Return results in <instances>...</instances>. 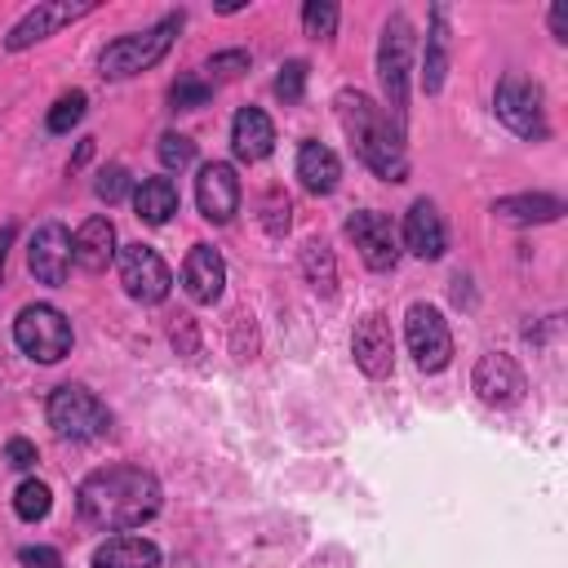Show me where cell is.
Segmentation results:
<instances>
[{
	"label": "cell",
	"mask_w": 568,
	"mask_h": 568,
	"mask_svg": "<svg viewBox=\"0 0 568 568\" xmlns=\"http://www.w3.org/2000/svg\"><path fill=\"white\" fill-rule=\"evenodd\" d=\"M75 506H80L84 524H93L102 532H124V528H142L146 519L160 515L164 488L142 466H102L80 479Z\"/></svg>",
	"instance_id": "1"
},
{
	"label": "cell",
	"mask_w": 568,
	"mask_h": 568,
	"mask_svg": "<svg viewBox=\"0 0 568 568\" xmlns=\"http://www.w3.org/2000/svg\"><path fill=\"white\" fill-rule=\"evenodd\" d=\"M337 120L355 146V155L382 178V182H404L408 178V151H404V129L377 106L364 89H337L333 98Z\"/></svg>",
	"instance_id": "2"
},
{
	"label": "cell",
	"mask_w": 568,
	"mask_h": 568,
	"mask_svg": "<svg viewBox=\"0 0 568 568\" xmlns=\"http://www.w3.org/2000/svg\"><path fill=\"white\" fill-rule=\"evenodd\" d=\"M178 31H182V13H164L155 27L129 31V36H120V40H111V44L102 49V58H98V75H102V80H129V75L151 71L155 62H164V53L173 49Z\"/></svg>",
	"instance_id": "3"
},
{
	"label": "cell",
	"mask_w": 568,
	"mask_h": 568,
	"mask_svg": "<svg viewBox=\"0 0 568 568\" xmlns=\"http://www.w3.org/2000/svg\"><path fill=\"white\" fill-rule=\"evenodd\" d=\"M408 71H413V22H408V13L395 9L377 40V80H382V93L390 106L386 115L399 129L408 124Z\"/></svg>",
	"instance_id": "4"
},
{
	"label": "cell",
	"mask_w": 568,
	"mask_h": 568,
	"mask_svg": "<svg viewBox=\"0 0 568 568\" xmlns=\"http://www.w3.org/2000/svg\"><path fill=\"white\" fill-rule=\"evenodd\" d=\"M541 102H546V98H541V84H537V80H528V75H519V71H506V75L497 80L493 111H497V120H501L510 133H519V138H528V142H546V133H550Z\"/></svg>",
	"instance_id": "5"
},
{
	"label": "cell",
	"mask_w": 568,
	"mask_h": 568,
	"mask_svg": "<svg viewBox=\"0 0 568 568\" xmlns=\"http://www.w3.org/2000/svg\"><path fill=\"white\" fill-rule=\"evenodd\" d=\"M13 342L22 355H31L40 364H58L62 355H71V320L49 302L22 306L13 320Z\"/></svg>",
	"instance_id": "6"
},
{
	"label": "cell",
	"mask_w": 568,
	"mask_h": 568,
	"mask_svg": "<svg viewBox=\"0 0 568 568\" xmlns=\"http://www.w3.org/2000/svg\"><path fill=\"white\" fill-rule=\"evenodd\" d=\"M44 417H49V426H53L62 439H98V435L111 430V413H106V404H102L93 390L71 386V382L58 386V390L49 395Z\"/></svg>",
	"instance_id": "7"
},
{
	"label": "cell",
	"mask_w": 568,
	"mask_h": 568,
	"mask_svg": "<svg viewBox=\"0 0 568 568\" xmlns=\"http://www.w3.org/2000/svg\"><path fill=\"white\" fill-rule=\"evenodd\" d=\"M404 342H408V355L422 373H439L448 368L453 359V333H448V320L426 306V302H413L408 315H404Z\"/></svg>",
	"instance_id": "8"
},
{
	"label": "cell",
	"mask_w": 568,
	"mask_h": 568,
	"mask_svg": "<svg viewBox=\"0 0 568 568\" xmlns=\"http://www.w3.org/2000/svg\"><path fill=\"white\" fill-rule=\"evenodd\" d=\"M115 266H120L124 293H129L133 302H142V306L164 302L169 288H173V275H169L164 257H160L151 244H124V248H115Z\"/></svg>",
	"instance_id": "9"
},
{
	"label": "cell",
	"mask_w": 568,
	"mask_h": 568,
	"mask_svg": "<svg viewBox=\"0 0 568 568\" xmlns=\"http://www.w3.org/2000/svg\"><path fill=\"white\" fill-rule=\"evenodd\" d=\"M93 9H98L93 0H40L36 9H27V13L9 27L4 49H9V53H22V49H31V44L49 40L53 31H62V27H71V22L89 18Z\"/></svg>",
	"instance_id": "10"
},
{
	"label": "cell",
	"mask_w": 568,
	"mask_h": 568,
	"mask_svg": "<svg viewBox=\"0 0 568 568\" xmlns=\"http://www.w3.org/2000/svg\"><path fill=\"white\" fill-rule=\"evenodd\" d=\"M346 235L355 240V248H359L368 271H395V262H399V231H395V222L386 213H377V209L351 213L346 217Z\"/></svg>",
	"instance_id": "11"
},
{
	"label": "cell",
	"mask_w": 568,
	"mask_h": 568,
	"mask_svg": "<svg viewBox=\"0 0 568 568\" xmlns=\"http://www.w3.org/2000/svg\"><path fill=\"white\" fill-rule=\"evenodd\" d=\"M470 386H475V395H479L484 404H493V408H510V404H519L524 390H528L524 368H519L506 351L479 355V364H475V373H470Z\"/></svg>",
	"instance_id": "12"
},
{
	"label": "cell",
	"mask_w": 568,
	"mask_h": 568,
	"mask_svg": "<svg viewBox=\"0 0 568 568\" xmlns=\"http://www.w3.org/2000/svg\"><path fill=\"white\" fill-rule=\"evenodd\" d=\"M351 355L359 364L364 377H386L395 368V337H390V320L382 311H368L355 333H351Z\"/></svg>",
	"instance_id": "13"
},
{
	"label": "cell",
	"mask_w": 568,
	"mask_h": 568,
	"mask_svg": "<svg viewBox=\"0 0 568 568\" xmlns=\"http://www.w3.org/2000/svg\"><path fill=\"white\" fill-rule=\"evenodd\" d=\"M27 271L40 284H62L71 271V231L62 222H44L36 226L31 244H27Z\"/></svg>",
	"instance_id": "14"
},
{
	"label": "cell",
	"mask_w": 568,
	"mask_h": 568,
	"mask_svg": "<svg viewBox=\"0 0 568 568\" xmlns=\"http://www.w3.org/2000/svg\"><path fill=\"white\" fill-rule=\"evenodd\" d=\"M195 200H200V213L209 222H231L235 209H240V178H235V169L222 164V160L204 164L200 178H195Z\"/></svg>",
	"instance_id": "15"
},
{
	"label": "cell",
	"mask_w": 568,
	"mask_h": 568,
	"mask_svg": "<svg viewBox=\"0 0 568 568\" xmlns=\"http://www.w3.org/2000/svg\"><path fill=\"white\" fill-rule=\"evenodd\" d=\"M404 248L422 262H435L444 257L448 248V231H444V217L435 209V200H413L408 217H404Z\"/></svg>",
	"instance_id": "16"
},
{
	"label": "cell",
	"mask_w": 568,
	"mask_h": 568,
	"mask_svg": "<svg viewBox=\"0 0 568 568\" xmlns=\"http://www.w3.org/2000/svg\"><path fill=\"white\" fill-rule=\"evenodd\" d=\"M71 262L80 271H106L115 262V226L106 213H93L80 222V231L71 235Z\"/></svg>",
	"instance_id": "17"
},
{
	"label": "cell",
	"mask_w": 568,
	"mask_h": 568,
	"mask_svg": "<svg viewBox=\"0 0 568 568\" xmlns=\"http://www.w3.org/2000/svg\"><path fill=\"white\" fill-rule=\"evenodd\" d=\"M271 146H275V124H271V115H266L262 106H240L235 120H231V151H235V160L257 164V160L271 155Z\"/></svg>",
	"instance_id": "18"
},
{
	"label": "cell",
	"mask_w": 568,
	"mask_h": 568,
	"mask_svg": "<svg viewBox=\"0 0 568 568\" xmlns=\"http://www.w3.org/2000/svg\"><path fill=\"white\" fill-rule=\"evenodd\" d=\"M182 284L191 293V302H217L226 288V262L213 244H195L182 262Z\"/></svg>",
	"instance_id": "19"
},
{
	"label": "cell",
	"mask_w": 568,
	"mask_h": 568,
	"mask_svg": "<svg viewBox=\"0 0 568 568\" xmlns=\"http://www.w3.org/2000/svg\"><path fill=\"white\" fill-rule=\"evenodd\" d=\"M448 4L430 9V27H426V53H422V93H439L444 75H448Z\"/></svg>",
	"instance_id": "20"
},
{
	"label": "cell",
	"mask_w": 568,
	"mask_h": 568,
	"mask_svg": "<svg viewBox=\"0 0 568 568\" xmlns=\"http://www.w3.org/2000/svg\"><path fill=\"white\" fill-rule=\"evenodd\" d=\"M93 568H160V546L133 532H120L93 550Z\"/></svg>",
	"instance_id": "21"
},
{
	"label": "cell",
	"mask_w": 568,
	"mask_h": 568,
	"mask_svg": "<svg viewBox=\"0 0 568 568\" xmlns=\"http://www.w3.org/2000/svg\"><path fill=\"white\" fill-rule=\"evenodd\" d=\"M493 213L501 222H519V226H541V222H559L564 217V200L532 191V195H501L493 200Z\"/></svg>",
	"instance_id": "22"
},
{
	"label": "cell",
	"mask_w": 568,
	"mask_h": 568,
	"mask_svg": "<svg viewBox=\"0 0 568 568\" xmlns=\"http://www.w3.org/2000/svg\"><path fill=\"white\" fill-rule=\"evenodd\" d=\"M342 178V160L324 146V142H302L297 146V182L311 191V195H328Z\"/></svg>",
	"instance_id": "23"
},
{
	"label": "cell",
	"mask_w": 568,
	"mask_h": 568,
	"mask_svg": "<svg viewBox=\"0 0 568 568\" xmlns=\"http://www.w3.org/2000/svg\"><path fill=\"white\" fill-rule=\"evenodd\" d=\"M133 213L146 226H164L178 213V186H173V178H142L133 186Z\"/></svg>",
	"instance_id": "24"
},
{
	"label": "cell",
	"mask_w": 568,
	"mask_h": 568,
	"mask_svg": "<svg viewBox=\"0 0 568 568\" xmlns=\"http://www.w3.org/2000/svg\"><path fill=\"white\" fill-rule=\"evenodd\" d=\"M302 271H306V280L315 284V293L333 297V288H337V266H333V248H328L324 240H311V244L302 248Z\"/></svg>",
	"instance_id": "25"
},
{
	"label": "cell",
	"mask_w": 568,
	"mask_h": 568,
	"mask_svg": "<svg viewBox=\"0 0 568 568\" xmlns=\"http://www.w3.org/2000/svg\"><path fill=\"white\" fill-rule=\"evenodd\" d=\"M49 506H53V493H49L44 479H22V484H18V493H13V515H18V519L36 524V519L49 515Z\"/></svg>",
	"instance_id": "26"
},
{
	"label": "cell",
	"mask_w": 568,
	"mask_h": 568,
	"mask_svg": "<svg viewBox=\"0 0 568 568\" xmlns=\"http://www.w3.org/2000/svg\"><path fill=\"white\" fill-rule=\"evenodd\" d=\"M337 18H342V9L333 0H306L302 4V31L311 40H328L337 31Z\"/></svg>",
	"instance_id": "27"
},
{
	"label": "cell",
	"mask_w": 568,
	"mask_h": 568,
	"mask_svg": "<svg viewBox=\"0 0 568 568\" xmlns=\"http://www.w3.org/2000/svg\"><path fill=\"white\" fill-rule=\"evenodd\" d=\"M84 106H89V98H84L80 89L62 93V98L49 106V120H44V129H49V133H71V129L84 120Z\"/></svg>",
	"instance_id": "28"
},
{
	"label": "cell",
	"mask_w": 568,
	"mask_h": 568,
	"mask_svg": "<svg viewBox=\"0 0 568 568\" xmlns=\"http://www.w3.org/2000/svg\"><path fill=\"white\" fill-rule=\"evenodd\" d=\"M209 98H213V84H209L204 75H178L173 89H169V106H173V111H195V106H204Z\"/></svg>",
	"instance_id": "29"
},
{
	"label": "cell",
	"mask_w": 568,
	"mask_h": 568,
	"mask_svg": "<svg viewBox=\"0 0 568 568\" xmlns=\"http://www.w3.org/2000/svg\"><path fill=\"white\" fill-rule=\"evenodd\" d=\"M244 71H248V53H244V49H222V53H213V58L204 62V80H209V84L235 80V75H244Z\"/></svg>",
	"instance_id": "30"
},
{
	"label": "cell",
	"mask_w": 568,
	"mask_h": 568,
	"mask_svg": "<svg viewBox=\"0 0 568 568\" xmlns=\"http://www.w3.org/2000/svg\"><path fill=\"white\" fill-rule=\"evenodd\" d=\"M160 164L164 169H186L191 160H195V142L186 138V133H160Z\"/></svg>",
	"instance_id": "31"
},
{
	"label": "cell",
	"mask_w": 568,
	"mask_h": 568,
	"mask_svg": "<svg viewBox=\"0 0 568 568\" xmlns=\"http://www.w3.org/2000/svg\"><path fill=\"white\" fill-rule=\"evenodd\" d=\"M306 62L302 58H293V62H284L280 67V75H275V98H284V102H302V89H306Z\"/></svg>",
	"instance_id": "32"
},
{
	"label": "cell",
	"mask_w": 568,
	"mask_h": 568,
	"mask_svg": "<svg viewBox=\"0 0 568 568\" xmlns=\"http://www.w3.org/2000/svg\"><path fill=\"white\" fill-rule=\"evenodd\" d=\"M93 195L106 200V204H120V200L129 195V169H124V164H106V169L98 173V182H93Z\"/></svg>",
	"instance_id": "33"
},
{
	"label": "cell",
	"mask_w": 568,
	"mask_h": 568,
	"mask_svg": "<svg viewBox=\"0 0 568 568\" xmlns=\"http://www.w3.org/2000/svg\"><path fill=\"white\" fill-rule=\"evenodd\" d=\"M262 209H266V213H262V226H266L271 235H284V231H288V213H293V209H288V195L271 191Z\"/></svg>",
	"instance_id": "34"
},
{
	"label": "cell",
	"mask_w": 568,
	"mask_h": 568,
	"mask_svg": "<svg viewBox=\"0 0 568 568\" xmlns=\"http://www.w3.org/2000/svg\"><path fill=\"white\" fill-rule=\"evenodd\" d=\"M36 457H40V453H36V444H31V439H22V435H13V439L4 444V462H9L13 470H31V466H36Z\"/></svg>",
	"instance_id": "35"
},
{
	"label": "cell",
	"mask_w": 568,
	"mask_h": 568,
	"mask_svg": "<svg viewBox=\"0 0 568 568\" xmlns=\"http://www.w3.org/2000/svg\"><path fill=\"white\" fill-rule=\"evenodd\" d=\"M18 564L22 568H62V555L53 546H22L18 550Z\"/></svg>",
	"instance_id": "36"
},
{
	"label": "cell",
	"mask_w": 568,
	"mask_h": 568,
	"mask_svg": "<svg viewBox=\"0 0 568 568\" xmlns=\"http://www.w3.org/2000/svg\"><path fill=\"white\" fill-rule=\"evenodd\" d=\"M550 31L555 40H568V4H550Z\"/></svg>",
	"instance_id": "37"
},
{
	"label": "cell",
	"mask_w": 568,
	"mask_h": 568,
	"mask_svg": "<svg viewBox=\"0 0 568 568\" xmlns=\"http://www.w3.org/2000/svg\"><path fill=\"white\" fill-rule=\"evenodd\" d=\"M13 235H18V226H13V222H4V226H0V271H4V257H9Z\"/></svg>",
	"instance_id": "38"
},
{
	"label": "cell",
	"mask_w": 568,
	"mask_h": 568,
	"mask_svg": "<svg viewBox=\"0 0 568 568\" xmlns=\"http://www.w3.org/2000/svg\"><path fill=\"white\" fill-rule=\"evenodd\" d=\"M89 155H93V138H84V142L75 146V155H71V169H80V164H89Z\"/></svg>",
	"instance_id": "39"
},
{
	"label": "cell",
	"mask_w": 568,
	"mask_h": 568,
	"mask_svg": "<svg viewBox=\"0 0 568 568\" xmlns=\"http://www.w3.org/2000/svg\"><path fill=\"white\" fill-rule=\"evenodd\" d=\"M244 9V0H226V4H217V13H240Z\"/></svg>",
	"instance_id": "40"
}]
</instances>
